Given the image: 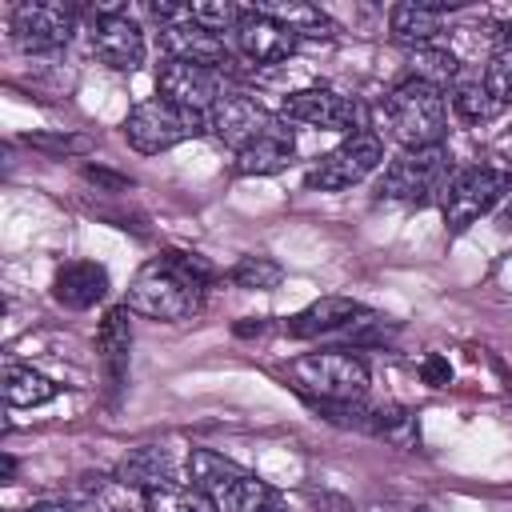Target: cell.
Instances as JSON below:
<instances>
[{"label":"cell","instance_id":"603a6c76","mask_svg":"<svg viewBox=\"0 0 512 512\" xmlns=\"http://www.w3.org/2000/svg\"><path fill=\"white\" fill-rule=\"evenodd\" d=\"M504 48H512V36H508V28L504 24H496V20H468V24H456L452 28V56L456 52H464V56H472V60H492V56H500Z\"/></svg>","mask_w":512,"mask_h":512},{"label":"cell","instance_id":"4dcf8cb0","mask_svg":"<svg viewBox=\"0 0 512 512\" xmlns=\"http://www.w3.org/2000/svg\"><path fill=\"white\" fill-rule=\"evenodd\" d=\"M24 144L36 148V152H48V156H72V152H88L92 148L88 136H68V132H28Z\"/></svg>","mask_w":512,"mask_h":512},{"label":"cell","instance_id":"9c48e42d","mask_svg":"<svg viewBox=\"0 0 512 512\" xmlns=\"http://www.w3.org/2000/svg\"><path fill=\"white\" fill-rule=\"evenodd\" d=\"M76 8L60 0H24L12 8V40L24 52H56L72 40Z\"/></svg>","mask_w":512,"mask_h":512},{"label":"cell","instance_id":"1f68e13d","mask_svg":"<svg viewBox=\"0 0 512 512\" xmlns=\"http://www.w3.org/2000/svg\"><path fill=\"white\" fill-rule=\"evenodd\" d=\"M480 80L488 84V92H492L500 104H508V100H512V48H504L500 56H492Z\"/></svg>","mask_w":512,"mask_h":512},{"label":"cell","instance_id":"3957f363","mask_svg":"<svg viewBox=\"0 0 512 512\" xmlns=\"http://www.w3.org/2000/svg\"><path fill=\"white\" fill-rule=\"evenodd\" d=\"M208 132V116L204 112H188L164 96H152V100H140L128 116H124V140L144 152V156H156V152H168L184 140H196Z\"/></svg>","mask_w":512,"mask_h":512},{"label":"cell","instance_id":"e0dca14e","mask_svg":"<svg viewBox=\"0 0 512 512\" xmlns=\"http://www.w3.org/2000/svg\"><path fill=\"white\" fill-rule=\"evenodd\" d=\"M364 308L352 300V296H320L312 300L308 308H300L296 316H288V336L296 340H312V336H328V332H340L348 328Z\"/></svg>","mask_w":512,"mask_h":512},{"label":"cell","instance_id":"4fadbf2b","mask_svg":"<svg viewBox=\"0 0 512 512\" xmlns=\"http://www.w3.org/2000/svg\"><path fill=\"white\" fill-rule=\"evenodd\" d=\"M232 48L248 64H280V60H288L296 52V36L284 24H276L272 16H264L260 8H248L240 28L232 32Z\"/></svg>","mask_w":512,"mask_h":512},{"label":"cell","instance_id":"ac0fdd59","mask_svg":"<svg viewBox=\"0 0 512 512\" xmlns=\"http://www.w3.org/2000/svg\"><path fill=\"white\" fill-rule=\"evenodd\" d=\"M444 20H448V8L440 0H404V4H392V12H388L392 36L412 48H424L432 36H440Z\"/></svg>","mask_w":512,"mask_h":512},{"label":"cell","instance_id":"8fae6325","mask_svg":"<svg viewBox=\"0 0 512 512\" xmlns=\"http://www.w3.org/2000/svg\"><path fill=\"white\" fill-rule=\"evenodd\" d=\"M92 52L100 64L116 68V72H136L144 64V32L140 24L128 16V12H116V16H100L92 24Z\"/></svg>","mask_w":512,"mask_h":512},{"label":"cell","instance_id":"44dd1931","mask_svg":"<svg viewBox=\"0 0 512 512\" xmlns=\"http://www.w3.org/2000/svg\"><path fill=\"white\" fill-rule=\"evenodd\" d=\"M116 480H120L124 488H136V492H148V488L172 480V476H168V452L156 448V444L128 448L124 460L116 464Z\"/></svg>","mask_w":512,"mask_h":512},{"label":"cell","instance_id":"7402d4cb","mask_svg":"<svg viewBox=\"0 0 512 512\" xmlns=\"http://www.w3.org/2000/svg\"><path fill=\"white\" fill-rule=\"evenodd\" d=\"M56 396H60V384L52 376H44L28 364H8L4 368V400L12 408H40Z\"/></svg>","mask_w":512,"mask_h":512},{"label":"cell","instance_id":"d6a6232c","mask_svg":"<svg viewBox=\"0 0 512 512\" xmlns=\"http://www.w3.org/2000/svg\"><path fill=\"white\" fill-rule=\"evenodd\" d=\"M420 376H424V384L444 388V384H452V364H448L440 352H428L424 364H420Z\"/></svg>","mask_w":512,"mask_h":512},{"label":"cell","instance_id":"e575fe53","mask_svg":"<svg viewBox=\"0 0 512 512\" xmlns=\"http://www.w3.org/2000/svg\"><path fill=\"white\" fill-rule=\"evenodd\" d=\"M24 512H76V508L72 504H60V500H40V504H32Z\"/></svg>","mask_w":512,"mask_h":512},{"label":"cell","instance_id":"277c9868","mask_svg":"<svg viewBox=\"0 0 512 512\" xmlns=\"http://www.w3.org/2000/svg\"><path fill=\"white\" fill-rule=\"evenodd\" d=\"M452 156L444 144H432V148H408L400 152L384 176H380V200H412V204H424L432 196L444 200L448 184H452Z\"/></svg>","mask_w":512,"mask_h":512},{"label":"cell","instance_id":"2e32d148","mask_svg":"<svg viewBox=\"0 0 512 512\" xmlns=\"http://www.w3.org/2000/svg\"><path fill=\"white\" fill-rule=\"evenodd\" d=\"M160 44H164L168 60H192V64H208V68H224V60H228L224 36L192 24V16L160 28Z\"/></svg>","mask_w":512,"mask_h":512},{"label":"cell","instance_id":"9a60e30c","mask_svg":"<svg viewBox=\"0 0 512 512\" xmlns=\"http://www.w3.org/2000/svg\"><path fill=\"white\" fill-rule=\"evenodd\" d=\"M104 296H108V268L96 260H68L52 276V300L72 312H84Z\"/></svg>","mask_w":512,"mask_h":512},{"label":"cell","instance_id":"ffe728a7","mask_svg":"<svg viewBox=\"0 0 512 512\" xmlns=\"http://www.w3.org/2000/svg\"><path fill=\"white\" fill-rule=\"evenodd\" d=\"M244 476H248V472H244L236 460H228V456H220V452H212V448H192V452H188V480H192V488H200L212 504H220Z\"/></svg>","mask_w":512,"mask_h":512},{"label":"cell","instance_id":"7c38bea8","mask_svg":"<svg viewBox=\"0 0 512 512\" xmlns=\"http://www.w3.org/2000/svg\"><path fill=\"white\" fill-rule=\"evenodd\" d=\"M268 112H264V104L256 100V96H248V92H228L212 112H208V128H212V136L220 140V144H228L232 152H240L244 144H252L264 128H268Z\"/></svg>","mask_w":512,"mask_h":512},{"label":"cell","instance_id":"8992f818","mask_svg":"<svg viewBox=\"0 0 512 512\" xmlns=\"http://www.w3.org/2000/svg\"><path fill=\"white\" fill-rule=\"evenodd\" d=\"M512 196V172L500 168H464L452 176L440 208H444V224L448 232H464L468 224H476L480 216H488L500 200Z\"/></svg>","mask_w":512,"mask_h":512},{"label":"cell","instance_id":"83f0119b","mask_svg":"<svg viewBox=\"0 0 512 512\" xmlns=\"http://www.w3.org/2000/svg\"><path fill=\"white\" fill-rule=\"evenodd\" d=\"M500 108H504V104L488 92V84H484L480 76H476V80H464V84L452 88V112H456L460 120H468V124H488Z\"/></svg>","mask_w":512,"mask_h":512},{"label":"cell","instance_id":"ba28073f","mask_svg":"<svg viewBox=\"0 0 512 512\" xmlns=\"http://www.w3.org/2000/svg\"><path fill=\"white\" fill-rule=\"evenodd\" d=\"M156 96L208 116L228 96L224 68H208V64H192V60H164L156 68Z\"/></svg>","mask_w":512,"mask_h":512},{"label":"cell","instance_id":"5b68a950","mask_svg":"<svg viewBox=\"0 0 512 512\" xmlns=\"http://www.w3.org/2000/svg\"><path fill=\"white\" fill-rule=\"evenodd\" d=\"M296 388L312 392V400H364L368 392V364L356 352L324 348L308 352L292 364Z\"/></svg>","mask_w":512,"mask_h":512},{"label":"cell","instance_id":"30bf717a","mask_svg":"<svg viewBox=\"0 0 512 512\" xmlns=\"http://www.w3.org/2000/svg\"><path fill=\"white\" fill-rule=\"evenodd\" d=\"M280 120L308 124V128H332V132H360L364 128V108H360V100L340 96L332 88H300V92L284 96Z\"/></svg>","mask_w":512,"mask_h":512},{"label":"cell","instance_id":"d590c367","mask_svg":"<svg viewBox=\"0 0 512 512\" xmlns=\"http://www.w3.org/2000/svg\"><path fill=\"white\" fill-rule=\"evenodd\" d=\"M264 332V320H244V324H236V336H260Z\"/></svg>","mask_w":512,"mask_h":512},{"label":"cell","instance_id":"4316f807","mask_svg":"<svg viewBox=\"0 0 512 512\" xmlns=\"http://www.w3.org/2000/svg\"><path fill=\"white\" fill-rule=\"evenodd\" d=\"M408 68H412V80H424V84H432V88L444 92V84H456L460 56H452V48L424 44V48H412L408 52Z\"/></svg>","mask_w":512,"mask_h":512},{"label":"cell","instance_id":"74e56055","mask_svg":"<svg viewBox=\"0 0 512 512\" xmlns=\"http://www.w3.org/2000/svg\"><path fill=\"white\" fill-rule=\"evenodd\" d=\"M504 220H512V196H508V212H504Z\"/></svg>","mask_w":512,"mask_h":512},{"label":"cell","instance_id":"d6986e66","mask_svg":"<svg viewBox=\"0 0 512 512\" xmlns=\"http://www.w3.org/2000/svg\"><path fill=\"white\" fill-rule=\"evenodd\" d=\"M96 352L104 360L108 380L120 384L128 372V352H132V308L128 304H116L104 312V320L96 328Z\"/></svg>","mask_w":512,"mask_h":512},{"label":"cell","instance_id":"d4e9b609","mask_svg":"<svg viewBox=\"0 0 512 512\" xmlns=\"http://www.w3.org/2000/svg\"><path fill=\"white\" fill-rule=\"evenodd\" d=\"M140 512H216V504L192 484L164 480V484L140 492Z\"/></svg>","mask_w":512,"mask_h":512},{"label":"cell","instance_id":"8d00e7d4","mask_svg":"<svg viewBox=\"0 0 512 512\" xmlns=\"http://www.w3.org/2000/svg\"><path fill=\"white\" fill-rule=\"evenodd\" d=\"M0 472H4V480H8V476L16 472V460H12V456H4V460H0Z\"/></svg>","mask_w":512,"mask_h":512},{"label":"cell","instance_id":"7a4b0ae2","mask_svg":"<svg viewBox=\"0 0 512 512\" xmlns=\"http://www.w3.org/2000/svg\"><path fill=\"white\" fill-rule=\"evenodd\" d=\"M384 116L392 136L404 148H432L444 140L448 132V100L440 88L424 84V80H400L388 96H384Z\"/></svg>","mask_w":512,"mask_h":512},{"label":"cell","instance_id":"836d02e7","mask_svg":"<svg viewBox=\"0 0 512 512\" xmlns=\"http://www.w3.org/2000/svg\"><path fill=\"white\" fill-rule=\"evenodd\" d=\"M84 180H88V184H100V188H108V192H128V188H132V184H128V176L108 172V168H96V164H88V168H84Z\"/></svg>","mask_w":512,"mask_h":512},{"label":"cell","instance_id":"f546056e","mask_svg":"<svg viewBox=\"0 0 512 512\" xmlns=\"http://www.w3.org/2000/svg\"><path fill=\"white\" fill-rule=\"evenodd\" d=\"M188 16H192V24L224 36V32H236L240 28V20L248 16V8H240L232 0H200V4H188Z\"/></svg>","mask_w":512,"mask_h":512},{"label":"cell","instance_id":"6da1fadb","mask_svg":"<svg viewBox=\"0 0 512 512\" xmlns=\"http://www.w3.org/2000/svg\"><path fill=\"white\" fill-rule=\"evenodd\" d=\"M204 288H208V284H200L192 272H184V268L164 252V256L148 260V264L136 272V280L128 284V300H124V304H128L132 312L148 316V320H168V324H176V320H188V316L200 312Z\"/></svg>","mask_w":512,"mask_h":512},{"label":"cell","instance_id":"5bb4252c","mask_svg":"<svg viewBox=\"0 0 512 512\" xmlns=\"http://www.w3.org/2000/svg\"><path fill=\"white\" fill-rule=\"evenodd\" d=\"M292 156H296V132H292L288 120L272 116L268 128H264L252 144H244V148L236 152V172H240V176H272V172L288 168Z\"/></svg>","mask_w":512,"mask_h":512},{"label":"cell","instance_id":"cb8c5ba5","mask_svg":"<svg viewBox=\"0 0 512 512\" xmlns=\"http://www.w3.org/2000/svg\"><path fill=\"white\" fill-rule=\"evenodd\" d=\"M364 432H372V436H380V440H388L392 448H404V452L420 448L416 416L408 408H400V404H376V408H368Z\"/></svg>","mask_w":512,"mask_h":512},{"label":"cell","instance_id":"f1b7e54d","mask_svg":"<svg viewBox=\"0 0 512 512\" xmlns=\"http://www.w3.org/2000/svg\"><path fill=\"white\" fill-rule=\"evenodd\" d=\"M228 280L244 292H272L280 288L284 280V268L272 260V256H240L232 268H228Z\"/></svg>","mask_w":512,"mask_h":512},{"label":"cell","instance_id":"484cf974","mask_svg":"<svg viewBox=\"0 0 512 512\" xmlns=\"http://www.w3.org/2000/svg\"><path fill=\"white\" fill-rule=\"evenodd\" d=\"M256 8L264 16H272L276 24H284L296 40L300 36H336V24L312 4H256Z\"/></svg>","mask_w":512,"mask_h":512},{"label":"cell","instance_id":"52a82bcc","mask_svg":"<svg viewBox=\"0 0 512 512\" xmlns=\"http://www.w3.org/2000/svg\"><path fill=\"white\" fill-rule=\"evenodd\" d=\"M384 160V140L372 128L352 132L348 140H340L332 152H324L312 168H308V188L316 192H344L352 184H360L364 176H372Z\"/></svg>","mask_w":512,"mask_h":512}]
</instances>
